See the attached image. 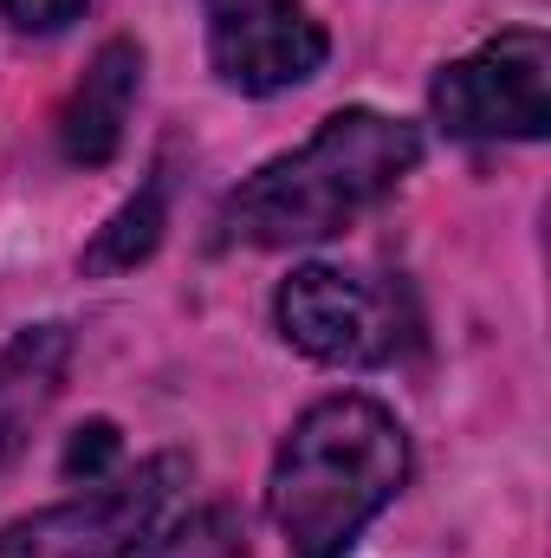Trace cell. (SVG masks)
<instances>
[{
  "label": "cell",
  "instance_id": "6da1fadb",
  "mask_svg": "<svg viewBox=\"0 0 551 558\" xmlns=\"http://www.w3.org/2000/svg\"><path fill=\"white\" fill-rule=\"evenodd\" d=\"M415 162H421V131L409 118L344 105L298 149L260 162L221 202V241L228 247H311V241H331L357 215H370L383 195H396L403 175H415Z\"/></svg>",
  "mask_w": 551,
  "mask_h": 558
},
{
  "label": "cell",
  "instance_id": "7a4b0ae2",
  "mask_svg": "<svg viewBox=\"0 0 551 558\" xmlns=\"http://www.w3.org/2000/svg\"><path fill=\"white\" fill-rule=\"evenodd\" d=\"M409 481V428L364 390L318 397L285 428L267 474V513L292 558H351L364 526Z\"/></svg>",
  "mask_w": 551,
  "mask_h": 558
},
{
  "label": "cell",
  "instance_id": "3957f363",
  "mask_svg": "<svg viewBox=\"0 0 551 558\" xmlns=\"http://www.w3.org/2000/svg\"><path fill=\"white\" fill-rule=\"evenodd\" d=\"M428 111L461 143H539L551 137V39L539 26H506L428 78Z\"/></svg>",
  "mask_w": 551,
  "mask_h": 558
},
{
  "label": "cell",
  "instance_id": "277c9868",
  "mask_svg": "<svg viewBox=\"0 0 551 558\" xmlns=\"http://www.w3.org/2000/svg\"><path fill=\"white\" fill-rule=\"evenodd\" d=\"M188 481V454H149L131 474L85 487L78 500L20 513L0 526V558H131L156 533L162 507Z\"/></svg>",
  "mask_w": 551,
  "mask_h": 558
},
{
  "label": "cell",
  "instance_id": "5b68a950",
  "mask_svg": "<svg viewBox=\"0 0 551 558\" xmlns=\"http://www.w3.org/2000/svg\"><path fill=\"white\" fill-rule=\"evenodd\" d=\"M273 325L298 357L331 364V371H377L409 338V312L396 286H377L344 267H318V260L279 279Z\"/></svg>",
  "mask_w": 551,
  "mask_h": 558
},
{
  "label": "cell",
  "instance_id": "8992f818",
  "mask_svg": "<svg viewBox=\"0 0 551 558\" xmlns=\"http://www.w3.org/2000/svg\"><path fill=\"white\" fill-rule=\"evenodd\" d=\"M208 65L241 98H273L325 72L331 33L305 0H201Z\"/></svg>",
  "mask_w": 551,
  "mask_h": 558
},
{
  "label": "cell",
  "instance_id": "52a82bcc",
  "mask_svg": "<svg viewBox=\"0 0 551 558\" xmlns=\"http://www.w3.org/2000/svg\"><path fill=\"white\" fill-rule=\"evenodd\" d=\"M143 98V46L137 39H105L85 65V78L65 92L59 118H52V137H59V156L78 162V169H105L118 149H124V131H131V111Z\"/></svg>",
  "mask_w": 551,
  "mask_h": 558
},
{
  "label": "cell",
  "instance_id": "ba28073f",
  "mask_svg": "<svg viewBox=\"0 0 551 558\" xmlns=\"http://www.w3.org/2000/svg\"><path fill=\"white\" fill-rule=\"evenodd\" d=\"M65 371H72V331H65L59 318L20 325V331L0 344V474L26 454L33 428H39L46 410L59 403Z\"/></svg>",
  "mask_w": 551,
  "mask_h": 558
},
{
  "label": "cell",
  "instance_id": "9c48e42d",
  "mask_svg": "<svg viewBox=\"0 0 551 558\" xmlns=\"http://www.w3.org/2000/svg\"><path fill=\"white\" fill-rule=\"evenodd\" d=\"M162 234H169V175L149 169V182H143L137 195L91 234V247L78 254V274H91V279L137 274L143 260L162 247Z\"/></svg>",
  "mask_w": 551,
  "mask_h": 558
},
{
  "label": "cell",
  "instance_id": "30bf717a",
  "mask_svg": "<svg viewBox=\"0 0 551 558\" xmlns=\"http://www.w3.org/2000/svg\"><path fill=\"white\" fill-rule=\"evenodd\" d=\"M137 558H247V526H241L234 507L215 500V507H195L175 526L149 533Z\"/></svg>",
  "mask_w": 551,
  "mask_h": 558
},
{
  "label": "cell",
  "instance_id": "8fae6325",
  "mask_svg": "<svg viewBox=\"0 0 551 558\" xmlns=\"http://www.w3.org/2000/svg\"><path fill=\"white\" fill-rule=\"evenodd\" d=\"M118 454H124V435H118V422L111 416H91L85 428H72V441H65V454H59V474L78 487H98V481H111L118 474Z\"/></svg>",
  "mask_w": 551,
  "mask_h": 558
},
{
  "label": "cell",
  "instance_id": "7c38bea8",
  "mask_svg": "<svg viewBox=\"0 0 551 558\" xmlns=\"http://www.w3.org/2000/svg\"><path fill=\"white\" fill-rule=\"evenodd\" d=\"M91 0H0V13L20 26V33H65Z\"/></svg>",
  "mask_w": 551,
  "mask_h": 558
}]
</instances>
